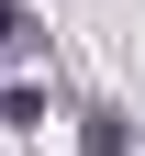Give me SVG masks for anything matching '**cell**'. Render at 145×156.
<instances>
[{"mask_svg": "<svg viewBox=\"0 0 145 156\" xmlns=\"http://www.w3.org/2000/svg\"><path fill=\"white\" fill-rule=\"evenodd\" d=\"M78 156H123V112H78Z\"/></svg>", "mask_w": 145, "mask_h": 156, "instance_id": "1", "label": "cell"}, {"mask_svg": "<svg viewBox=\"0 0 145 156\" xmlns=\"http://www.w3.org/2000/svg\"><path fill=\"white\" fill-rule=\"evenodd\" d=\"M34 45V11H23V0H0V56H23Z\"/></svg>", "mask_w": 145, "mask_h": 156, "instance_id": "2", "label": "cell"}]
</instances>
